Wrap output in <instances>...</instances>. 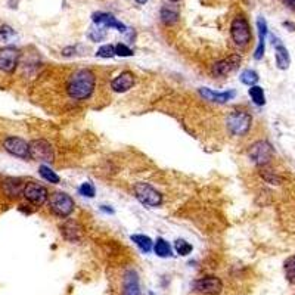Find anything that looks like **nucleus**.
I'll return each instance as SVG.
<instances>
[{"instance_id":"1","label":"nucleus","mask_w":295,"mask_h":295,"mask_svg":"<svg viewBox=\"0 0 295 295\" xmlns=\"http://www.w3.org/2000/svg\"><path fill=\"white\" fill-rule=\"evenodd\" d=\"M96 86V77L93 71L83 68L76 71L67 83V93L71 99L83 100V99L90 98Z\"/></svg>"},{"instance_id":"2","label":"nucleus","mask_w":295,"mask_h":295,"mask_svg":"<svg viewBox=\"0 0 295 295\" xmlns=\"http://www.w3.org/2000/svg\"><path fill=\"white\" fill-rule=\"evenodd\" d=\"M253 118L244 109H235L226 118L227 132L232 136H245L251 129Z\"/></svg>"},{"instance_id":"3","label":"nucleus","mask_w":295,"mask_h":295,"mask_svg":"<svg viewBox=\"0 0 295 295\" xmlns=\"http://www.w3.org/2000/svg\"><path fill=\"white\" fill-rule=\"evenodd\" d=\"M49 210L59 218H67L74 211V199L65 192H55L49 197Z\"/></svg>"},{"instance_id":"4","label":"nucleus","mask_w":295,"mask_h":295,"mask_svg":"<svg viewBox=\"0 0 295 295\" xmlns=\"http://www.w3.org/2000/svg\"><path fill=\"white\" fill-rule=\"evenodd\" d=\"M133 194L139 202L146 205V207L154 208V207H159L162 204V195L149 183H145V182L136 183L133 186Z\"/></svg>"},{"instance_id":"5","label":"nucleus","mask_w":295,"mask_h":295,"mask_svg":"<svg viewBox=\"0 0 295 295\" xmlns=\"http://www.w3.org/2000/svg\"><path fill=\"white\" fill-rule=\"evenodd\" d=\"M230 36H232V40L235 41L236 46H239V47H245L250 44L251 37H253L251 27L244 15H238L233 18L232 24H230Z\"/></svg>"},{"instance_id":"6","label":"nucleus","mask_w":295,"mask_h":295,"mask_svg":"<svg viewBox=\"0 0 295 295\" xmlns=\"http://www.w3.org/2000/svg\"><path fill=\"white\" fill-rule=\"evenodd\" d=\"M273 155H275L273 146L267 140H258L256 143H253L250 146V151H248L250 159L258 167L267 165L272 161Z\"/></svg>"},{"instance_id":"7","label":"nucleus","mask_w":295,"mask_h":295,"mask_svg":"<svg viewBox=\"0 0 295 295\" xmlns=\"http://www.w3.org/2000/svg\"><path fill=\"white\" fill-rule=\"evenodd\" d=\"M30 158L39 162H52L55 158V152L52 145L44 139H36L30 142Z\"/></svg>"},{"instance_id":"8","label":"nucleus","mask_w":295,"mask_h":295,"mask_svg":"<svg viewBox=\"0 0 295 295\" xmlns=\"http://www.w3.org/2000/svg\"><path fill=\"white\" fill-rule=\"evenodd\" d=\"M22 195H24V198L30 204H33L36 207H41V205H44L49 201V192H47V189L44 186L39 185V183H36V182L25 183L24 185Z\"/></svg>"},{"instance_id":"9","label":"nucleus","mask_w":295,"mask_h":295,"mask_svg":"<svg viewBox=\"0 0 295 295\" xmlns=\"http://www.w3.org/2000/svg\"><path fill=\"white\" fill-rule=\"evenodd\" d=\"M223 289V282L217 276H205L194 282V291L202 295H218Z\"/></svg>"},{"instance_id":"10","label":"nucleus","mask_w":295,"mask_h":295,"mask_svg":"<svg viewBox=\"0 0 295 295\" xmlns=\"http://www.w3.org/2000/svg\"><path fill=\"white\" fill-rule=\"evenodd\" d=\"M3 148L6 152H9L14 157H18L21 159L30 158V143H27L24 139L9 136L3 140Z\"/></svg>"},{"instance_id":"11","label":"nucleus","mask_w":295,"mask_h":295,"mask_svg":"<svg viewBox=\"0 0 295 295\" xmlns=\"http://www.w3.org/2000/svg\"><path fill=\"white\" fill-rule=\"evenodd\" d=\"M241 61H242V58H241L239 55H230V56H227V58L221 59V61L216 62V64L213 65V70H211V71H213V74H214L216 77L229 76V74H232L233 71H236V70L239 68Z\"/></svg>"},{"instance_id":"12","label":"nucleus","mask_w":295,"mask_h":295,"mask_svg":"<svg viewBox=\"0 0 295 295\" xmlns=\"http://www.w3.org/2000/svg\"><path fill=\"white\" fill-rule=\"evenodd\" d=\"M20 59V50L15 47H3L0 49V71L3 73H14Z\"/></svg>"},{"instance_id":"13","label":"nucleus","mask_w":295,"mask_h":295,"mask_svg":"<svg viewBox=\"0 0 295 295\" xmlns=\"http://www.w3.org/2000/svg\"><path fill=\"white\" fill-rule=\"evenodd\" d=\"M92 21L95 22V25L103 27V28H115L120 33L127 31V27L121 21H118L114 15L106 14V12H95L92 15Z\"/></svg>"},{"instance_id":"14","label":"nucleus","mask_w":295,"mask_h":295,"mask_svg":"<svg viewBox=\"0 0 295 295\" xmlns=\"http://www.w3.org/2000/svg\"><path fill=\"white\" fill-rule=\"evenodd\" d=\"M135 86V74L130 71H124L118 74L115 79L111 81V89L117 93H126Z\"/></svg>"},{"instance_id":"15","label":"nucleus","mask_w":295,"mask_h":295,"mask_svg":"<svg viewBox=\"0 0 295 295\" xmlns=\"http://www.w3.org/2000/svg\"><path fill=\"white\" fill-rule=\"evenodd\" d=\"M199 95L204 99L210 100V102H216V103H226L229 100L236 96L235 90H229V92H214L208 87H202L199 89Z\"/></svg>"},{"instance_id":"16","label":"nucleus","mask_w":295,"mask_h":295,"mask_svg":"<svg viewBox=\"0 0 295 295\" xmlns=\"http://www.w3.org/2000/svg\"><path fill=\"white\" fill-rule=\"evenodd\" d=\"M121 295H140L139 276L135 270H127L123 277V292Z\"/></svg>"},{"instance_id":"17","label":"nucleus","mask_w":295,"mask_h":295,"mask_svg":"<svg viewBox=\"0 0 295 295\" xmlns=\"http://www.w3.org/2000/svg\"><path fill=\"white\" fill-rule=\"evenodd\" d=\"M257 28H258V44H257L256 53H254V58L257 61L264 56V50H266V37L269 34V28H267V22L263 17H260L257 20Z\"/></svg>"},{"instance_id":"18","label":"nucleus","mask_w":295,"mask_h":295,"mask_svg":"<svg viewBox=\"0 0 295 295\" xmlns=\"http://www.w3.org/2000/svg\"><path fill=\"white\" fill-rule=\"evenodd\" d=\"M61 232H62L64 238L70 242H77L83 238V227L74 220H67L61 226Z\"/></svg>"},{"instance_id":"19","label":"nucleus","mask_w":295,"mask_h":295,"mask_svg":"<svg viewBox=\"0 0 295 295\" xmlns=\"http://www.w3.org/2000/svg\"><path fill=\"white\" fill-rule=\"evenodd\" d=\"M273 46H275V55H276V65L279 70H286L291 64V58L288 53V49L282 44V41L273 37Z\"/></svg>"},{"instance_id":"20","label":"nucleus","mask_w":295,"mask_h":295,"mask_svg":"<svg viewBox=\"0 0 295 295\" xmlns=\"http://www.w3.org/2000/svg\"><path fill=\"white\" fill-rule=\"evenodd\" d=\"M159 17H161V21H162L165 25H173V24H176L177 21H179V18H180L179 11L174 9V8H170V6H164V8L161 9Z\"/></svg>"},{"instance_id":"21","label":"nucleus","mask_w":295,"mask_h":295,"mask_svg":"<svg viewBox=\"0 0 295 295\" xmlns=\"http://www.w3.org/2000/svg\"><path fill=\"white\" fill-rule=\"evenodd\" d=\"M132 241L139 247L142 253H151L154 248V242L149 236L146 235H132Z\"/></svg>"},{"instance_id":"22","label":"nucleus","mask_w":295,"mask_h":295,"mask_svg":"<svg viewBox=\"0 0 295 295\" xmlns=\"http://www.w3.org/2000/svg\"><path fill=\"white\" fill-rule=\"evenodd\" d=\"M154 253L161 258H167V257H171V247L168 245V242L162 238H158L154 244Z\"/></svg>"},{"instance_id":"23","label":"nucleus","mask_w":295,"mask_h":295,"mask_svg":"<svg viewBox=\"0 0 295 295\" xmlns=\"http://www.w3.org/2000/svg\"><path fill=\"white\" fill-rule=\"evenodd\" d=\"M39 173L40 176L43 177L46 182H49V183H53V185H58L59 183V176L50 168V167H47L46 164H43V165H40L39 167Z\"/></svg>"},{"instance_id":"24","label":"nucleus","mask_w":295,"mask_h":295,"mask_svg":"<svg viewBox=\"0 0 295 295\" xmlns=\"http://www.w3.org/2000/svg\"><path fill=\"white\" fill-rule=\"evenodd\" d=\"M250 96L253 99V102L258 105V106H263L266 103V96H264V90L260 87V86H251L250 90H248Z\"/></svg>"},{"instance_id":"25","label":"nucleus","mask_w":295,"mask_h":295,"mask_svg":"<svg viewBox=\"0 0 295 295\" xmlns=\"http://www.w3.org/2000/svg\"><path fill=\"white\" fill-rule=\"evenodd\" d=\"M285 276H286V279L295 285V254L292 257H289L286 261H285Z\"/></svg>"},{"instance_id":"26","label":"nucleus","mask_w":295,"mask_h":295,"mask_svg":"<svg viewBox=\"0 0 295 295\" xmlns=\"http://www.w3.org/2000/svg\"><path fill=\"white\" fill-rule=\"evenodd\" d=\"M241 81L247 86H256V83L258 81V74H257L254 70H245L242 74H241Z\"/></svg>"},{"instance_id":"27","label":"nucleus","mask_w":295,"mask_h":295,"mask_svg":"<svg viewBox=\"0 0 295 295\" xmlns=\"http://www.w3.org/2000/svg\"><path fill=\"white\" fill-rule=\"evenodd\" d=\"M96 56L103 59L114 58L115 56V46H112V44H103V46H100L98 49V52H96Z\"/></svg>"},{"instance_id":"28","label":"nucleus","mask_w":295,"mask_h":295,"mask_svg":"<svg viewBox=\"0 0 295 295\" xmlns=\"http://www.w3.org/2000/svg\"><path fill=\"white\" fill-rule=\"evenodd\" d=\"M174 247H176L177 254H180V256H188L192 253V245L189 242H186L185 239H177Z\"/></svg>"},{"instance_id":"29","label":"nucleus","mask_w":295,"mask_h":295,"mask_svg":"<svg viewBox=\"0 0 295 295\" xmlns=\"http://www.w3.org/2000/svg\"><path fill=\"white\" fill-rule=\"evenodd\" d=\"M79 192L80 195H83V197L93 198L95 197V194H96V189H95V186H93L90 182H84V183L79 188Z\"/></svg>"},{"instance_id":"30","label":"nucleus","mask_w":295,"mask_h":295,"mask_svg":"<svg viewBox=\"0 0 295 295\" xmlns=\"http://www.w3.org/2000/svg\"><path fill=\"white\" fill-rule=\"evenodd\" d=\"M261 177L267 182V183H272V185H279L280 179L276 176L275 171L272 170H266V167H261V171H260Z\"/></svg>"},{"instance_id":"31","label":"nucleus","mask_w":295,"mask_h":295,"mask_svg":"<svg viewBox=\"0 0 295 295\" xmlns=\"http://www.w3.org/2000/svg\"><path fill=\"white\" fill-rule=\"evenodd\" d=\"M132 55H135V53H133V50L127 44H124V43L115 44V56L127 58V56H132Z\"/></svg>"},{"instance_id":"32","label":"nucleus","mask_w":295,"mask_h":295,"mask_svg":"<svg viewBox=\"0 0 295 295\" xmlns=\"http://www.w3.org/2000/svg\"><path fill=\"white\" fill-rule=\"evenodd\" d=\"M89 37L93 40V41H102V40L106 37V31L103 27H99L98 28H92L90 33H89Z\"/></svg>"},{"instance_id":"33","label":"nucleus","mask_w":295,"mask_h":295,"mask_svg":"<svg viewBox=\"0 0 295 295\" xmlns=\"http://www.w3.org/2000/svg\"><path fill=\"white\" fill-rule=\"evenodd\" d=\"M14 34H15V31L9 25H2L0 27V41H8Z\"/></svg>"},{"instance_id":"34","label":"nucleus","mask_w":295,"mask_h":295,"mask_svg":"<svg viewBox=\"0 0 295 295\" xmlns=\"http://www.w3.org/2000/svg\"><path fill=\"white\" fill-rule=\"evenodd\" d=\"M282 3H283L286 8H289L291 11H294L295 12V0H282Z\"/></svg>"},{"instance_id":"35","label":"nucleus","mask_w":295,"mask_h":295,"mask_svg":"<svg viewBox=\"0 0 295 295\" xmlns=\"http://www.w3.org/2000/svg\"><path fill=\"white\" fill-rule=\"evenodd\" d=\"M100 210H102V211H105V213H109V214H114V210H112V208H108L106 205H102V207H100Z\"/></svg>"},{"instance_id":"36","label":"nucleus","mask_w":295,"mask_h":295,"mask_svg":"<svg viewBox=\"0 0 295 295\" xmlns=\"http://www.w3.org/2000/svg\"><path fill=\"white\" fill-rule=\"evenodd\" d=\"M136 3H139V5H146L148 0H136Z\"/></svg>"},{"instance_id":"37","label":"nucleus","mask_w":295,"mask_h":295,"mask_svg":"<svg viewBox=\"0 0 295 295\" xmlns=\"http://www.w3.org/2000/svg\"><path fill=\"white\" fill-rule=\"evenodd\" d=\"M170 2H173V3H177V2H180V0H170Z\"/></svg>"}]
</instances>
